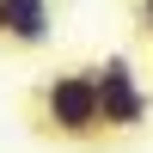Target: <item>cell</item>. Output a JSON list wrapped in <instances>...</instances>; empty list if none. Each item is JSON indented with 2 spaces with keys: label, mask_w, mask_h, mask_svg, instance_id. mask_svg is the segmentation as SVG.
I'll use <instances>...</instances> for the list:
<instances>
[{
  "label": "cell",
  "mask_w": 153,
  "mask_h": 153,
  "mask_svg": "<svg viewBox=\"0 0 153 153\" xmlns=\"http://www.w3.org/2000/svg\"><path fill=\"white\" fill-rule=\"evenodd\" d=\"M37 129L55 135V141H104V123H98V86L92 68H61L37 86Z\"/></svg>",
  "instance_id": "obj_1"
},
{
  "label": "cell",
  "mask_w": 153,
  "mask_h": 153,
  "mask_svg": "<svg viewBox=\"0 0 153 153\" xmlns=\"http://www.w3.org/2000/svg\"><path fill=\"white\" fill-rule=\"evenodd\" d=\"M92 86H98V123H104V135H135L147 129L153 117V98L141 86V74H135L129 55H104L92 68Z\"/></svg>",
  "instance_id": "obj_2"
},
{
  "label": "cell",
  "mask_w": 153,
  "mask_h": 153,
  "mask_svg": "<svg viewBox=\"0 0 153 153\" xmlns=\"http://www.w3.org/2000/svg\"><path fill=\"white\" fill-rule=\"evenodd\" d=\"M55 31L49 0H0V49H43Z\"/></svg>",
  "instance_id": "obj_3"
},
{
  "label": "cell",
  "mask_w": 153,
  "mask_h": 153,
  "mask_svg": "<svg viewBox=\"0 0 153 153\" xmlns=\"http://www.w3.org/2000/svg\"><path fill=\"white\" fill-rule=\"evenodd\" d=\"M135 31L153 43V0H135Z\"/></svg>",
  "instance_id": "obj_4"
}]
</instances>
